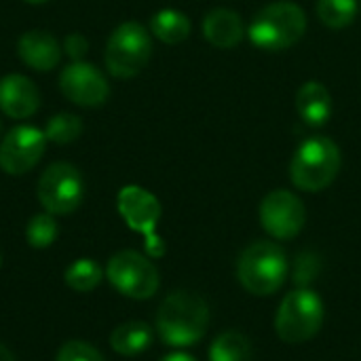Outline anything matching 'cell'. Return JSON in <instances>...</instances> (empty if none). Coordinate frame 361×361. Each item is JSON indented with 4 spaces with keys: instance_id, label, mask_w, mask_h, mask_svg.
<instances>
[{
    "instance_id": "6da1fadb",
    "label": "cell",
    "mask_w": 361,
    "mask_h": 361,
    "mask_svg": "<svg viewBox=\"0 0 361 361\" xmlns=\"http://www.w3.org/2000/svg\"><path fill=\"white\" fill-rule=\"evenodd\" d=\"M209 326L207 302L192 292H171L157 311V332L169 347H190L199 343Z\"/></svg>"
},
{
    "instance_id": "7a4b0ae2",
    "label": "cell",
    "mask_w": 361,
    "mask_h": 361,
    "mask_svg": "<svg viewBox=\"0 0 361 361\" xmlns=\"http://www.w3.org/2000/svg\"><path fill=\"white\" fill-rule=\"evenodd\" d=\"M307 30V15L296 2L279 0L260 8L247 30L254 47L277 53L294 47Z\"/></svg>"
},
{
    "instance_id": "3957f363",
    "label": "cell",
    "mask_w": 361,
    "mask_h": 361,
    "mask_svg": "<svg viewBox=\"0 0 361 361\" xmlns=\"http://www.w3.org/2000/svg\"><path fill=\"white\" fill-rule=\"evenodd\" d=\"M290 264L286 252L273 241L247 245L237 260V279L254 296H271L286 283Z\"/></svg>"
},
{
    "instance_id": "277c9868",
    "label": "cell",
    "mask_w": 361,
    "mask_h": 361,
    "mask_svg": "<svg viewBox=\"0 0 361 361\" xmlns=\"http://www.w3.org/2000/svg\"><path fill=\"white\" fill-rule=\"evenodd\" d=\"M341 148L324 135L305 140L290 163V180L305 192H319L328 188L341 171Z\"/></svg>"
},
{
    "instance_id": "5b68a950",
    "label": "cell",
    "mask_w": 361,
    "mask_h": 361,
    "mask_svg": "<svg viewBox=\"0 0 361 361\" xmlns=\"http://www.w3.org/2000/svg\"><path fill=\"white\" fill-rule=\"evenodd\" d=\"M326 307L311 288L290 292L275 315V332L288 345H300L315 338L324 326Z\"/></svg>"
},
{
    "instance_id": "8992f818",
    "label": "cell",
    "mask_w": 361,
    "mask_h": 361,
    "mask_svg": "<svg viewBox=\"0 0 361 361\" xmlns=\"http://www.w3.org/2000/svg\"><path fill=\"white\" fill-rule=\"evenodd\" d=\"M152 55V38L148 30L137 21L121 23L108 38L106 44V68L116 78L137 76Z\"/></svg>"
},
{
    "instance_id": "52a82bcc",
    "label": "cell",
    "mask_w": 361,
    "mask_h": 361,
    "mask_svg": "<svg viewBox=\"0 0 361 361\" xmlns=\"http://www.w3.org/2000/svg\"><path fill=\"white\" fill-rule=\"evenodd\" d=\"M106 277L116 292L133 300L152 298L161 286L157 267L146 256L133 250H123L114 254L106 267Z\"/></svg>"
},
{
    "instance_id": "ba28073f",
    "label": "cell",
    "mask_w": 361,
    "mask_h": 361,
    "mask_svg": "<svg viewBox=\"0 0 361 361\" xmlns=\"http://www.w3.org/2000/svg\"><path fill=\"white\" fill-rule=\"evenodd\" d=\"M116 207H118V214L125 220V224L131 231L144 235L146 252L152 258H161L165 254V245H163V239L157 235V224L161 220L159 199L140 186H125L118 192Z\"/></svg>"
},
{
    "instance_id": "9c48e42d",
    "label": "cell",
    "mask_w": 361,
    "mask_h": 361,
    "mask_svg": "<svg viewBox=\"0 0 361 361\" xmlns=\"http://www.w3.org/2000/svg\"><path fill=\"white\" fill-rule=\"evenodd\" d=\"M85 197V182L80 171L70 163H53L38 180V201L44 212L66 216L78 209Z\"/></svg>"
},
{
    "instance_id": "30bf717a",
    "label": "cell",
    "mask_w": 361,
    "mask_h": 361,
    "mask_svg": "<svg viewBox=\"0 0 361 361\" xmlns=\"http://www.w3.org/2000/svg\"><path fill=\"white\" fill-rule=\"evenodd\" d=\"M258 214L262 228L279 241H290L298 237L307 222L305 203L290 190L269 192L262 199Z\"/></svg>"
},
{
    "instance_id": "8fae6325",
    "label": "cell",
    "mask_w": 361,
    "mask_h": 361,
    "mask_svg": "<svg viewBox=\"0 0 361 361\" xmlns=\"http://www.w3.org/2000/svg\"><path fill=\"white\" fill-rule=\"evenodd\" d=\"M47 148V135L38 127L19 125L0 142V169L8 176H23L38 165Z\"/></svg>"
},
{
    "instance_id": "7c38bea8",
    "label": "cell",
    "mask_w": 361,
    "mask_h": 361,
    "mask_svg": "<svg viewBox=\"0 0 361 361\" xmlns=\"http://www.w3.org/2000/svg\"><path fill=\"white\" fill-rule=\"evenodd\" d=\"M59 89L61 93L76 106L95 108L106 104L110 95V87L106 76L87 61H72L59 74Z\"/></svg>"
},
{
    "instance_id": "4fadbf2b",
    "label": "cell",
    "mask_w": 361,
    "mask_h": 361,
    "mask_svg": "<svg viewBox=\"0 0 361 361\" xmlns=\"http://www.w3.org/2000/svg\"><path fill=\"white\" fill-rule=\"evenodd\" d=\"M40 108V93L36 85L21 74L0 78V110L11 118H27Z\"/></svg>"
},
{
    "instance_id": "5bb4252c",
    "label": "cell",
    "mask_w": 361,
    "mask_h": 361,
    "mask_svg": "<svg viewBox=\"0 0 361 361\" xmlns=\"http://www.w3.org/2000/svg\"><path fill=\"white\" fill-rule=\"evenodd\" d=\"M17 53L21 61L38 72L53 70L61 59V47L59 42L42 30H30L25 32L17 42Z\"/></svg>"
},
{
    "instance_id": "9a60e30c",
    "label": "cell",
    "mask_w": 361,
    "mask_h": 361,
    "mask_svg": "<svg viewBox=\"0 0 361 361\" xmlns=\"http://www.w3.org/2000/svg\"><path fill=\"white\" fill-rule=\"evenodd\" d=\"M203 36L218 49H233L245 36V25L233 8H214L203 19Z\"/></svg>"
},
{
    "instance_id": "2e32d148",
    "label": "cell",
    "mask_w": 361,
    "mask_h": 361,
    "mask_svg": "<svg viewBox=\"0 0 361 361\" xmlns=\"http://www.w3.org/2000/svg\"><path fill=\"white\" fill-rule=\"evenodd\" d=\"M294 104H296L298 116L307 125H311V127H322L332 116V95L317 80L305 82L298 89V93H296V102Z\"/></svg>"
},
{
    "instance_id": "e0dca14e",
    "label": "cell",
    "mask_w": 361,
    "mask_h": 361,
    "mask_svg": "<svg viewBox=\"0 0 361 361\" xmlns=\"http://www.w3.org/2000/svg\"><path fill=\"white\" fill-rule=\"evenodd\" d=\"M152 328L144 322H127L121 324L118 328L112 330L110 334V347L125 355V357H133L144 353L150 345H152Z\"/></svg>"
},
{
    "instance_id": "ac0fdd59",
    "label": "cell",
    "mask_w": 361,
    "mask_h": 361,
    "mask_svg": "<svg viewBox=\"0 0 361 361\" xmlns=\"http://www.w3.org/2000/svg\"><path fill=\"white\" fill-rule=\"evenodd\" d=\"M150 32L165 44H180L190 34V19L178 8H163L152 15Z\"/></svg>"
},
{
    "instance_id": "d6986e66",
    "label": "cell",
    "mask_w": 361,
    "mask_h": 361,
    "mask_svg": "<svg viewBox=\"0 0 361 361\" xmlns=\"http://www.w3.org/2000/svg\"><path fill=\"white\" fill-rule=\"evenodd\" d=\"M207 355L209 361H252L254 349H252V341L245 334L237 330H228L216 336Z\"/></svg>"
},
{
    "instance_id": "ffe728a7",
    "label": "cell",
    "mask_w": 361,
    "mask_h": 361,
    "mask_svg": "<svg viewBox=\"0 0 361 361\" xmlns=\"http://www.w3.org/2000/svg\"><path fill=\"white\" fill-rule=\"evenodd\" d=\"M360 11L357 0H319L317 2V15L324 25L332 30L347 27L355 21Z\"/></svg>"
},
{
    "instance_id": "44dd1931",
    "label": "cell",
    "mask_w": 361,
    "mask_h": 361,
    "mask_svg": "<svg viewBox=\"0 0 361 361\" xmlns=\"http://www.w3.org/2000/svg\"><path fill=\"white\" fill-rule=\"evenodd\" d=\"M63 279H66V286L72 288L74 292H91L102 281V269L95 260L80 258V260H74L66 269Z\"/></svg>"
},
{
    "instance_id": "7402d4cb",
    "label": "cell",
    "mask_w": 361,
    "mask_h": 361,
    "mask_svg": "<svg viewBox=\"0 0 361 361\" xmlns=\"http://www.w3.org/2000/svg\"><path fill=\"white\" fill-rule=\"evenodd\" d=\"M57 239V222L53 218V214L44 212V214H36L27 226H25V241L30 247L34 250H44L51 247Z\"/></svg>"
},
{
    "instance_id": "603a6c76",
    "label": "cell",
    "mask_w": 361,
    "mask_h": 361,
    "mask_svg": "<svg viewBox=\"0 0 361 361\" xmlns=\"http://www.w3.org/2000/svg\"><path fill=\"white\" fill-rule=\"evenodd\" d=\"M80 133H82V121L76 114H68V112L55 114L53 118H49L44 127L47 142H53V144H70Z\"/></svg>"
},
{
    "instance_id": "cb8c5ba5",
    "label": "cell",
    "mask_w": 361,
    "mask_h": 361,
    "mask_svg": "<svg viewBox=\"0 0 361 361\" xmlns=\"http://www.w3.org/2000/svg\"><path fill=\"white\" fill-rule=\"evenodd\" d=\"M319 271H322L319 256L315 252H302V254L296 256V262H294V269H292L294 283L298 288H309L319 277Z\"/></svg>"
},
{
    "instance_id": "d4e9b609",
    "label": "cell",
    "mask_w": 361,
    "mask_h": 361,
    "mask_svg": "<svg viewBox=\"0 0 361 361\" xmlns=\"http://www.w3.org/2000/svg\"><path fill=\"white\" fill-rule=\"evenodd\" d=\"M55 361H106L102 357V353L95 349V347H91L89 343H82V341H70V343H66L61 349H59V353H57V357Z\"/></svg>"
},
{
    "instance_id": "484cf974",
    "label": "cell",
    "mask_w": 361,
    "mask_h": 361,
    "mask_svg": "<svg viewBox=\"0 0 361 361\" xmlns=\"http://www.w3.org/2000/svg\"><path fill=\"white\" fill-rule=\"evenodd\" d=\"M89 49V42L80 36V34H70L66 38V53L74 59V61H80V57L87 53Z\"/></svg>"
},
{
    "instance_id": "4316f807",
    "label": "cell",
    "mask_w": 361,
    "mask_h": 361,
    "mask_svg": "<svg viewBox=\"0 0 361 361\" xmlns=\"http://www.w3.org/2000/svg\"><path fill=\"white\" fill-rule=\"evenodd\" d=\"M161 361H197L192 355H186V353H169L165 355Z\"/></svg>"
},
{
    "instance_id": "83f0119b",
    "label": "cell",
    "mask_w": 361,
    "mask_h": 361,
    "mask_svg": "<svg viewBox=\"0 0 361 361\" xmlns=\"http://www.w3.org/2000/svg\"><path fill=\"white\" fill-rule=\"evenodd\" d=\"M0 361H15L13 353H11L4 345H0Z\"/></svg>"
},
{
    "instance_id": "f1b7e54d",
    "label": "cell",
    "mask_w": 361,
    "mask_h": 361,
    "mask_svg": "<svg viewBox=\"0 0 361 361\" xmlns=\"http://www.w3.org/2000/svg\"><path fill=\"white\" fill-rule=\"evenodd\" d=\"M23 2H27V4H42V2H47V0H23Z\"/></svg>"
},
{
    "instance_id": "f546056e",
    "label": "cell",
    "mask_w": 361,
    "mask_h": 361,
    "mask_svg": "<svg viewBox=\"0 0 361 361\" xmlns=\"http://www.w3.org/2000/svg\"><path fill=\"white\" fill-rule=\"evenodd\" d=\"M0 264H2V256H0Z\"/></svg>"
}]
</instances>
